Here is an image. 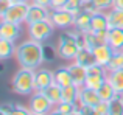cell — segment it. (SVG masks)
<instances>
[{
    "label": "cell",
    "mask_w": 123,
    "mask_h": 115,
    "mask_svg": "<svg viewBox=\"0 0 123 115\" xmlns=\"http://www.w3.org/2000/svg\"><path fill=\"white\" fill-rule=\"evenodd\" d=\"M16 59L19 65L25 69H33L36 70L45 61L44 56V45L41 42H36L33 39L24 40L20 45H17L16 50Z\"/></svg>",
    "instance_id": "6da1fadb"
},
{
    "label": "cell",
    "mask_w": 123,
    "mask_h": 115,
    "mask_svg": "<svg viewBox=\"0 0 123 115\" xmlns=\"http://www.w3.org/2000/svg\"><path fill=\"white\" fill-rule=\"evenodd\" d=\"M12 90L17 95H31L34 93V70L20 67L11 79Z\"/></svg>",
    "instance_id": "7a4b0ae2"
},
{
    "label": "cell",
    "mask_w": 123,
    "mask_h": 115,
    "mask_svg": "<svg viewBox=\"0 0 123 115\" xmlns=\"http://www.w3.org/2000/svg\"><path fill=\"white\" fill-rule=\"evenodd\" d=\"M80 44H78V31L76 33H62L58 39V45H56V50H58V56L61 59H66V61H73L75 56L78 55L80 52Z\"/></svg>",
    "instance_id": "3957f363"
},
{
    "label": "cell",
    "mask_w": 123,
    "mask_h": 115,
    "mask_svg": "<svg viewBox=\"0 0 123 115\" xmlns=\"http://www.w3.org/2000/svg\"><path fill=\"white\" fill-rule=\"evenodd\" d=\"M53 30H55V25L51 23L50 19L47 20H39V22H34V23H30L27 28L28 31V37L36 42H41L44 44L45 40H48L53 34Z\"/></svg>",
    "instance_id": "277c9868"
},
{
    "label": "cell",
    "mask_w": 123,
    "mask_h": 115,
    "mask_svg": "<svg viewBox=\"0 0 123 115\" xmlns=\"http://www.w3.org/2000/svg\"><path fill=\"white\" fill-rule=\"evenodd\" d=\"M30 3H11L5 11L0 12V19L5 22H14V23H24L28 14Z\"/></svg>",
    "instance_id": "5b68a950"
},
{
    "label": "cell",
    "mask_w": 123,
    "mask_h": 115,
    "mask_svg": "<svg viewBox=\"0 0 123 115\" xmlns=\"http://www.w3.org/2000/svg\"><path fill=\"white\" fill-rule=\"evenodd\" d=\"M50 20L55 25V28H61V30H66V28L75 27V16L70 9L64 8V9H51L50 12Z\"/></svg>",
    "instance_id": "8992f818"
},
{
    "label": "cell",
    "mask_w": 123,
    "mask_h": 115,
    "mask_svg": "<svg viewBox=\"0 0 123 115\" xmlns=\"http://www.w3.org/2000/svg\"><path fill=\"white\" fill-rule=\"evenodd\" d=\"M28 107H30V110L33 114H44V115H47L55 106H53V103L42 93V92H34V93L31 95V98H30Z\"/></svg>",
    "instance_id": "52a82bcc"
},
{
    "label": "cell",
    "mask_w": 123,
    "mask_h": 115,
    "mask_svg": "<svg viewBox=\"0 0 123 115\" xmlns=\"http://www.w3.org/2000/svg\"><path fill=\"white\" fill-rule=\"evenodd\" d=\"M50 12H51V9L47 8V6H41V5L30 2V8H28L25 23L30 25V23H34V22H39V20H47V19H50Z\"/></svg>",
    "instance_id": "ba28073f"
},
{
    "label": "cell",
    "mask_w": 123,
    "mask_h": 115,
    "mask_svg": "<svg viewBox=\"0 0 123 115\" xmlns=\"http://www.w3.org/2000/svg\"><path fill=\"white\" fill-rule=\"evenodd\" d=\"M53 82H55V72L48 69L34 70V90L36 92H42Z\"/></svg>",
    "instance_id": "9c48e42d"
},
{
    "label": "cell",
    "mask_w": 123,
    "mask_h": 115,
    "mask_svg": "<svg viewBox=\"0 0 123 115\" xmlns=\"http://www.w3.org/2000/svg\"><path fill=\"white\" fill-rule=\"evenodd\" d=\"M92 53H93V58H95V62L100 64V65H105L108 67V64L111 62L112 56H114V50L109 44H100V45L93 47L92 48Z\"/></svg>",
    "instance_id": "30bf717a"
},
{
    "label": "cell",
    "mask_w": 123,
    "mask_h": 115,
    "mask_svg": "<svg viewBox=\"0 0 123 115\" xmlns=\"http://www.w3.org/2000/svg\"><path fill=\"white\" fill-rule=\"evenodd\" d=\"M95 12V9L92 8V5H86L81 9L78 16L75 17V28L76 31H89L90 30V20H92V14Z\"/></svg>",
    "instance_id": "8fae6325"
},
{
    "label": "cell",
    "mask_w": 123,
    "mask_h": 115,
    "mask_svg": "<svg viewBox=\"0 0 123 115\" xmlns=\"http://www.w3.org/2000/svg\"><path fill=\"white\" fill-rule=\"evenodd\" d=\"M20 25L22 23H14V22L2 20V23H0V39H6V40L16 42V39L20 36V30H22Z\"/></svg>",
    "instance_id": "7c38bea8"
},
{
    "label": "cell",
    "mask_w": 123,
    "mask_h": 115,
    "mask_svg": "<svg viewBox=\"0 0 123 115\" xmlns=\"http://www.w3.org/2000/svg\"><path fill=\"white\" fill-rule=\"evenodd\" d=\"M98 103H101V98H100L98 92L92 90V89H87V87H81L78 106H93L95 107Z\"/></svg>",
    "instance_id": "4fadbf2b"
},
{
    "label": "cell",
    "mask_w": 123,
    "mask_h": 115,
    "mask_svg": "<svg viewBox=\"0 0 123 115\" xmlns=\"http://www.w3.org/2000/svg\"><path fill=\"white\" fill-rule=\"evenodd\" d=\"M69 70H70V73H72L73 84H76L78 87H83L84 82H86V78H87V67H84L81 64L72 61V62L69 64Z\"/></svg>",
    "instance_id": "5bb4252c"
},
{
    "label": "cell",
    "mask_w": 123,
    "mask_h": 115,
    "mask_svg": "<svg viewBox=\"0 0 123 115\" xmlns=\"http://www.w3.org/2000/svg\"><path fill=\"white\" fill-rule=\"evenodd\" d=\"M90 30H92V31L109 30V22H108V14H106V11H95L92 14Z\"/></svg>",
    "instance_id": "9a60e30c"
},
{
    "label": "cell",
    "mask_w": 123,
    "mask_h": 115,
    "mask_svg": "<svg viewBox=\"0 0 123 115\" xmlns=\"http://www.w3.org/2000/svg\"><path fill=\"white\" fill-rule=\"evenodd\" d=\"M108 44L114 52L123 50V28H109L108 30Z\"/></svg>",
    "instance_id": "2e32d148"
},
{
    "label": "cell",
    "mask_w": 123,
    "mask_h": 115,
    "mask_svg": "<svg viewBox=\"0 0 123 115\" xmlns=\"http://www.w3.org/2000/svg\"><path fill=\"white\" fill-rule=\"evenodd\" d=\"M55 82L59 84L61 87H67V86L73 84V78H72V73L69 70V65L59 67V69L55 70Z\"/></svg>",
    "instance_id": "e0dca14e"
},
{
    "label": "cell",
    "mask_w": 123,
    "mask_h": 115,
    "mask_svg": "<svg viewBox=\"0 0 123 115\" xmlns=\"http://www.w3.org/2000/svg\"><path fill=\"white\" fill-rule=\"evenodd\" d=\"M42 93L53 103V106H58V104L62 101V87H61L59 84H56V82H53V84H50L47 89H44Z\"/></svg>",
    "instance_id": "ac0fdd59"
},
{
    "label": "cell",
    "mask_w": 123,
    "mask_h": 115,
    "mask_svg": "<svg viewBox=\"0 0 123 115\" xmlns=\"http://www.w3.org/2000/svg\"><path fill=\"white\" fill-rule=\"evenodd\" d=\"M106 79L112 84V87L115 89V92H117L118 95H123V69L108 72Z\"/></svg>",
    "instance_id": "d6986e66"
},
{
    "label": "cell",
    "mask_w": 123,
    "mask_h": 115,
    "mask_svg": "<svg viewBox=\"0 0 123 115\" xmlns=\"http://www.w3.org/2000/svg\"><path fill=\"white\" fill-rule=\"evenodd\" d=\"M80 90H81V87H78L76 84H70L67 87H62V101L72 103V104H78Z\"/></svg>",
    "instance_id": "ffe728a7"
},
{
    "label": "cell",
    "mask_w": 123,
    "mask_h": 115,
    "mask_svg": "<svg viewBox=\"0 0 123 115\" xmlns=\"http://www.w3.org/2000/svg\"><path fill=\"white\" fill-rule=\"evenodd\" d=\"M106 14H108L109 28H123V9L111 8L109 11H106Z\"/></svg>",
    "instance_id": "44dd1931"
},
{
    "label": "cell",
    "mask_w": 123,
    "mask_h": 115,
    "mask_svg": "<svg viewBox=\"0 0 123 115\" xmlns=\"http://www.w3.org/2000/svg\"><path fill=\"white\" fill-rule=\"evenodd\" d=\"M75 62L81 64L84 67H89L90 64L95 62V58H93V53H92V48H86V47H81L78 52V55L75 56Z\"/></svg>",
    "instance_id": "7402d4cb"
},
{
    "label": "cell",
    "mask_w": 123,
    "mask_h": 115,
    "mask_svg": "<svg viewBox=\"0 0 123 115\" xmlns=\"http://www.w3.org/2000/svg\"><path fill=\"white\" fill-rule=\"evenodd\" d=\"M16 50H17V47L14 45L12 40L0 39V59L6 61V59H9V58L16 56Z\"/></svg>",
    "instance_id": "603a6c76"
},
{
    "label": "cell",
    "mask_w": 123,
    "mask_h": 115,
    "mask_svg": "<svg viewBox=\"0 0 123 115\" xmlns=\"http://www.w3.org/2000/svg\"><path fill=\"white\" fill-rule=\"evenodd\" d=\"M97 92H98L101 101H106V103H109V101H111L114 97H117V95H118L117 92H115V89L112 87V84L108 81V79H106V82H105V84H103Z\"/></svg>",
    "instance_id": "cb8c5ba5"
},
{
    "label": "cell",
    "mask_w": 123,
    "mask_h": 115,
    "mask_svg": "<svg viewBox=\"0 0 123 115\" xmlns=\"http://www.w3.org/2000/svg\"><path fill=\"white\" fill-rule=\"evenodd\" d=\"M105 82H106V75H87L86 82H84L83 87L92 89V90H98Z\"/></svg>",
    "instance_id": "d4e9b609"
},
{
    "label": "cell",
    "mask_w": 123,
    "mask_h": 115,
    "mask_svg": "<svg viewBox=\"0 0 123 115\" xmlns=\"http://www.w3.org/2000/svg\"><path fill=\"white\" fill-rule=\"evenodd\" d=\"M108 104V115H123V95L114 97Z\"/></svg>",
    "instance_id": "484cf974"
},
{
    "label": "cell",
    "mask_w": 123,
    "mask_h": 115,
    "mask_svg": "<svg viewBox=\"0 0 123 115\" xmlns=\"http://www.w3.org/2000/svg\"><path fill=\"white\" fill-rule=\"evenodd\" d=\"M122 67H123V52L120 50V52L114 53L111 62L108 64L106 69H108V72H111V70H118V69H122Z\"/></svg>",
    "instance_id": "4316f807"
},
{
    "label": "cell",
    "mask_w": 123,
    "mask_h": 115,
    "mask_svg": "<svg viewBox=\"0 0 123 115\" xmlns=\"http://www.w3.org/2000/svg\"><path fill=\"white\" fill-rule=\"evenodd\" d=\"M90 5L95 11H109L114 8V0H92Z\"/></svg>",
    "instance_id": "83f0119b"
},
{
    "label": "cell",
    "mask_w": 123,
    "mask_h": 115,
    "mask_svg": "<svg viewBox=\"0 0 123 115\" xmlns=\"http://www.w3.org/2000/svg\"><path fill=\"white\" fill-rule=\"evenodd\" d=\"M56 109H59L62 114H66V115H69V114H72V112H75L76 109H78V104H72V103H66V101H61L58 106H55Z\"/></svg>",
    "instance_id": "f1b7e54d"
},
{
    "label": "cell",
    "mask_w": 123,
    "mask_h": 115,
    "mask_svg": "<svg viewBox=\"0 0 123 115\" xmlns=\"http://www.w3.org/2000/svg\"><path fill=\"white\" fill-rule=\"evenodd\" d=\"M11 115H31V110H30V107H24L22 104H16Z\"/></svg>",
    "instance_id": "f546056e"
},
{
    "label": "cell",
    "mask_w": 123,
    "mask_h": 115,
    "mask_svg": "<svg viewBox=\"0 0 123 115\" xmlns=\"http://www.w3.org/2000/svg\"><path fill=\"white\" fill-rule=\"evenodd\" d=\"M55 55H58L56 47H55V48H50L48 45H44V56H45V61H53V59H55Z\"/></svg>",
    "instance_id": "4dcf8cb0"
},
{
    "label": "cell",
    "mask_w": 123,
    "mask_h": 115,
    "mask_svg": "<svg viewBox=\"0 0 123 115\" xmlns=\"http://www.w3.org/2000/svg\"><path fill=\"white\" fill-rule=\"evenodd\" d=\"M69 5V0H51L50 9H64Z\"/></svg>",
    "instance_id": "1f68e13d"
},
{
    "label": "cell",
    "mask_w": 123,
    "mask_h": 115,
    "mask_svg": "<svg viewBox=\"0 0 123 115\" xmlns=\"http://www.w3.org/2000/svg\"><path fill=\"white\" fill-rule=\"evenodd\" d=\"M80 110H81V115H101L93 106H80Z\"/></svg>",
    "instance_id": "d6a6232c"
},
{
    "label": "cell",
    "mask_w": 123,
    "mask_h": 115,
    "mask_svg": "<svg viewBox=\"0 0 123 115\" xmlns=\"http://www.w3.org/2000/svg\"><path fill=\"white\" fill-rule=\"evenodd\" d=\"M84 5H86V2L84 0H69V5H67V9H81L84 8Z\"/></svg>",
    "instance_id": "836d02e7"
},
{
    "label": "cell",
    "mask_w": 123,
    "mask_h": 115,
    "mask_svg": "<svg viewBox=\"0 0 123 115\" xmlns=\"http://www.w3.org/2000/svg\"><path fill=\"white\" fill-rule=\"evenodd\" d=\"M95 107H97V110H98L101 115H108V107H109V104L106 103V101H101V103H98Z\"/></svg>",
    "instance_id": "e575fe53"
},
{
    "label": "cell",
    "mask_w": 123,
    "mask_h": 115,
    "mask_svg": "<svg viewBox=\"0 0 123 115\" xmlns=\"http://www.w3.org/2000/svg\"><path fill=\"white\" fill-rule=\"evenodd\" d=\"M31 3H36V5H41V6H47V8H50L51 0H31Z\"/></svg>",
    "instance_id": "d590c367"
},
{
    "label": "cell",
    "mask_w": 123,
    "mask_h": 115,
    "mask_svg": "<svg viewBox=\"0 0 123 115\" xmlns=\"http://www.w3.org/2000/svg\"><path fill=\"white\" fill-rule=\"evenodd\" d=\"M47 115H66V114H62V112H61L59 109H56V107H53V109H51V110H50V112H48Z\"/></svg>",
    "instance_id": "8d00e7d4"
},
{
    "label": "cell",
    "mask_w": 123,
    "mask_h": 115,
    "mask_svg": "<svg viewBox=\"0 0 123 115\" xmlns=\"http://www.w3.org/2000/svg\"><path fill=\"white\" fill-rule=\"evenodd\" d=\"M114 8L123 9V0H114Z\"/></svg>",
    "instance_id": "74e56055"
},
{
    "label": "cell",
    "mask_w": 123,
    "mask_h": 115,
    "mask_svg": "<svg viewBox=\"0 0 123 115\" xmlns=\"http://www.w3.org/2000/svg\"><path fill=\"white\" fill-rule=\"evenodd\" d=\"M31 0H11V3H30Z\"/></svg>",
    "instance_id": "f35d334b"
},
{
    "label": "cell",
    "mask_w": 123,
    "mask_h": 115,
    "mask_svg": "<svg viewBox=\"0 0 123 115\" xmlns=\"http://www.w3.org/2000/svg\"><path fill=\"white\" fill-rule=\"evenodd\" d=\"M69 115H81V110H80V107H78L75 112H72V114H69Z\"/></svg>",
    "instance_id": "ab89813d"
},
{
    "label": "cell",
    "mask_w": 123,
    "mask_h": 115,
    "mask_svg": "<svg viewBox=\"0 0 123 115\" xmlns=\"http://www.w3.org/2000/svg\"><path fill=\"white\" fill-rule=\"evenodd\" d=\"M84 2H86V5H90V2H92V0H84ZM84 5V6H86Z\"/></svg>",
    "instance_id": "60d3db41"
},
{
    "label": "cell",
    "mask_w": 123,
    "mask_h": 115,
    "mask_svg": "<svg viewBox=\"0 0 123 115\" xmlns=\"http://www.w3.org/2000/svg\"><path fill=\"white\" fill-rule=\"evenodd\" d=\"M31 115H44V114H33V112H31Z\"/></svg>",
    "instance_id": "b9f144b4"
},
{
    "label": "cell",
    "mask_w": 123,
    "mask_h": 115,
    "mask_svg": "<svg viewBox=\"0 0 123 115\" xmlns=\"http://www.w3.org/2000/svg\"><path fill=\"white\" fill-rule=\"evenodd\" d=\"M6 2H11V0H6Z\"/></svg>",
    "instance_id": "7bdbcfd3"
},
{
    "label": "cell",
    "mask_w": 123,
    "mask_h": 115,
    "mask_svg": "<svg viewBox=\"0 0 123 115\" xmlns=\"http://www.w3.org/2000/svg\"><path fill=\"white\" fill-rule=\"evenodd\" d=\"M122 69H123V67H122Z\"/></svg>",
    "instance_id": "ee69618b"
},
{
    "label": "cell",
    "mask_w": 123,
    "mask_h": 115,
    "mask_svg": "<svg viewBox=\"0 0 123 115\" xmlns=\"http://www.w3.org/2000/svg\"><path fill=\"white\" fill-rule=\"evenodd\" d=\"M122 52H123V50H122Z\"/></svg>",
    "instance_id": "f6af8a7d"
}]
</instances>
